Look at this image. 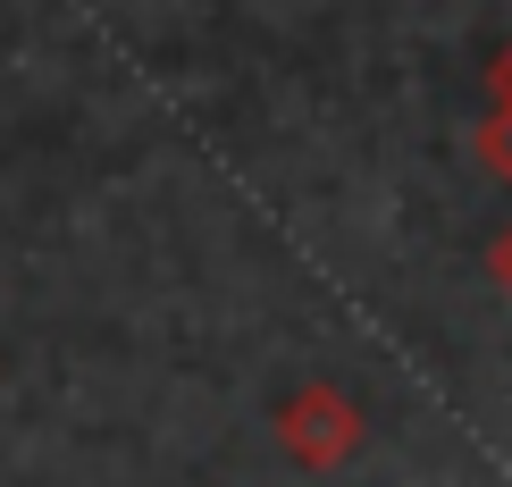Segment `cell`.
Instances as JSON below:
<instances>
[{
  "instance_id": "cell-2",
  "label": "cell",
  "mask_w": 512,
  "mask_h": 487,
  "mask_svg": "<svg viewBox=\"0 0 512 487\" xmlns=\"http://www.w3.org/2000/svg\"><path fill=\"white\" fill-rule=\"evenodd\" d=\"M496 278H504V286H512V236H504V252H496Z\"/></svg>"
},
{
  "instance_id": "cell-1",
  "label": "cell",
  "mask_w": 512,
  "mask_h": 487,
  "mask_svg": "<svg viewBox=\"0 0 512 487\" xmlns=\"http://www.w3.org/2000/svg\"><path fill=\"white\" fill-rule=\"evenodd\" d=\"M496 101H504V110H512V51L496 59Z\"/></svg>"
}]
</instances>
